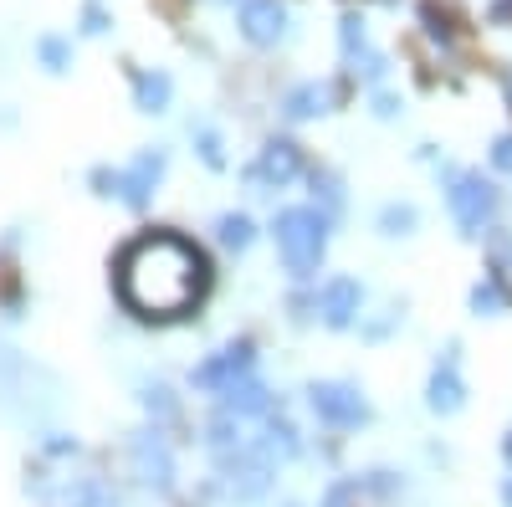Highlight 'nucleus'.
I'll use <instances>...</instances> for the list:
<instances>
[{
    "label": "nucleus",
    "instance_id": "cd10ccee",
    "mask_svg": "<svg viewBox=\"0 0 512 507\" xmlns=\"http://www.w3.org/2000/svg\"><path fill=\"white\" fill-rule=\"evenodd\" d=\"M395 108H400V103H395L390 93H379V98H374V113H379V118H395Z\"/></svg>",
    "mask_w": 512,
    "mask_h": 507
},
{
    "label": "nucleus",
    "instance_id": "b1692460",
    "mask_svg": "<svg viewBox=\"0 0 512 507\" xmlns=\"http://www.w3.org/2000/svg\"><path fill=\"white\" fill-rule=\"evenodd\" d=\"M313 190H318V200H323L328 210L344 205V190H338V180H333V175H313Z\"/></svg>",
    "mask_w": 512,
    "mask_h": 507
},
{
    "label": "nucleus",
    "instance_id": "4468645a",
    "mask_svg": "<svg viewBox=\"0 0 512 507\" xmlns=\"http://www.w3.org/2000/svg\"><path fill=\"white\" fill-rule=\"evenodd\" d=\"M328 108H333V88H328V82H297V88L282 98V113L297 118V123L318 118V113H328Z\"/></svg>",
    "mask_w": 512,
    "mask_h": 507
},
{
    "label": "nucleus",
    "instance_id": "6e6552de",
    "mask_svg": "<svg viewBox=\"0 0 512 507\" xmlns=\"http://www.w3.org/2000/svg\"><path fill=\"white\" fill-rule=\"evenodd\" d=\"M226 487H231V497H241V502H251V497H262L267 487H272V461L262 456V451H241L236 446V456H226Z\"/></svg>",
    "mask_w": 512,
    "mask_h": 507
},
{
    "label": "nucleus",
    "instance_id": "bb28decb",
    "mask_svg": "<svg viewBox=\"0 0 512 507\" xmlns=\"http://www.w3.org/2000/svg\"><path fill=\"white\" fill-rule=\"evenodd\" d=\"M82 31L103 36V31H108V11H103V6H88V11H82Z\"/></svg>",
    "mask_w": 512,
    "mask_h": 507
},
{
    "label": "nucleus",
    "instance_id": "ddd939ff",
    "mask_svg": "<svg viewBox=\"0 0 512 507\" xmlns=\"http://www.w3.org/2000/svg\"><path fill=\"white\" fill-rule=\"evenodd\" d=\"M221 405H226V415H262L267 405H272V395H267V385H262V379H251V374H241L236 379V385H226L221 390Z\"/></svg>",
    "mask_w": 512,
    "mask_h": 507
},
{
    "label": "nucleus",
    "instance_id": "20e7f679",
    "mask_svg": "<svg viewBox=\"0 0 512 507\" xmlns=\"http://www.w3.org/2000/svg\"><path fill=\"white\" fill-rule=\"evenodd\" d=\"M308 405L333 431H354L369 420V400L354 385H344V379H318V385H308Z\"/></svg>",
    "mask_w": 512,
    "mask_h": 507
},
{
    "label": "nucleus",
    "instance_id": "c756f323",
    "mask_svg": "<svg viewBox=\"0 0 512 507\" xmlns=\"http://www.w3.org/2000/svg\"><path fill=\"white\" fill-rule=\"evenodd\" d=\"M502 456H507V461H512V431H507V441H502Z\"/></svg>",
    "mask_w": 512,
    "mask_h": 507
},
{
    "label": "nucleus",
    "instance_id": "f03ea898",
    "mask_svg": "<svg viewBox=\"0 0 512 507\" xmlns=\"http://www.w3.org/2000/svg\"><path fill=\"white\" fill-rule=\"evenodd\" d=\"M277 251H282V262L292 277H313L323 267V251H328V216L313 205H287L277 210Z\"/></svg>",
    "mask_w": 512,
    "mask_h": 507
},
{
    "label": "nucleus",
    "instance_id": "7ed1b4c3",
    "mask_svg": "<svg viewBox=\"0 0 512 507\" xmlns=\"http://www.w3.org/2000/svg\"><path fill=\"white\" fill-rule=\"evenodd\" d=\"M446 205L461 226V236H482L497 216V190L482 180V169H451L446 175Z\"/></svg>",
    "mask_w": 512,
    "mask_h": 507
},
{
    "label": "nucleus",
    "instance_id": "c85d7f7f",
    "mask_svg": "<svg viewBox=\"0 0 512 507\" xmlns=\"http://www.w3.org/2000/svg\"><path fill=\"white\" fill-rule=\"evenodd\" d=\"M344 497H349V487H333L328 492V507H344Z\"/></svg>",
    "mask_w": 512,
    "mask_h": 507
},
{
    "label": "nucleus",
    "instance_id": "412c9836",
    "mask_svg": "<svg viewBox=\"0 0 512 507\" xmlns=\"http://www.w3.org/2000/svg\"><path fill=\"white\" fill-rule=\"evenodd\" d=\"M216 231H221V241H226L231 251H246V246H251V236H256L246 216H221V226H216Z\"/></svg>",
    "mask_w": 512,
    "mask_h": 507
},
{
    "label": "nucleus",
    "instance_id": "a211bd4d",
    "mask_svg": "<svg viewBox=\"0 0 512 507\" xmlns=\"http://www.w3.org/2000/svg\"><path fill=\"white\" fill-rule=\"evenodd\" d=\"M262 456L267 461H287V456H297V431L287 426V420H272V426H267V436H262Z\"/></svg>",
    "mask_w": 512,
    "mask_h": 507
},
{
    "label": "nucleus",
    "instance_id": "aec40b11",
    "mask_svg": "<svg viewBox=\"0 0 512 507\" xmlns=\"http://www.w3.org/2000/svg\"><path fill=\"white\" fill-rule=\"evenodd\" d=\"M472 308H477L482 318H492V313H502V308H507V292H502V282H497V277H487V282H477V287H472Z\"/></svg>",
    "mask_w": 512,
    "mask_h": 507
},
{
    "label": "nucleus",
    "instance_id": "393cba45",
    "mask_svg": "<svg viewBox=\"0 0 512 507\" xmlns=\"http://www.w3.org/2000/svg\"><path fill=\"white\" fill-rule=\"evenodd\" d=\"M200 154H205V164H210V169H221V164H226V159H221V139L210 134V129H200Z\"/></svg>",
    "mask_w": 512,
    "mask_h": 507
},
{
    "label": "nucleus",
    "instance_id": "423d86ee",
    "mask_svg": "<svg viewBox=\"0 0 512 507\" xmlns=\"http://www.w3.org/2000/svg\"><path fill=\"white\" fill-rule=\"evenodd\" d=\"M251 364H256V349L241 338V344H226L221 354H210V359L190 374V385H195V390H216V395H221L226 385H236L241 374H251Z\"/></svg>",
    "mask_w": 512,
    "mask_h": 507
},
{
    "label": "nucleus",
    "instance_id": "f3484780",
    "mask_svg": "<svg viewBox=\"0 0 512 507\" xmlns=\"http://www.w3.org/2000/svg\"><path fill=\"white\" fill-rule=\"evenodd\" d=\"M415 221H420L415 205H405V200H390V205L379 210V231H384V236H410Z\"/></svg>",
    "mask_w": 512,
    "mask_h": 507
},
{
    "label": "nucleus",
    "instance_id": "9b49d317",
    "mask_svg": "<svg viewBox=\"0 0 512 507\" xmlns=\"http://www.w3.org/2000/svg\"><path fill=\"white\" fill-rule=\"evenodd\" d=\"M159 175H164V154H159V149H149V154H139L134 164H128L123 175H113V185H118V195H123L128 205H144V200H149V190L159 185Z\"/></svg>",
    "mask_w": 512,
    "mask_h": 507
},
{
    "label": "nucleus",
    "instance_id": "f257e3e1",
    "mask_svg": "<svg viewBox=\"0 0 512 507\" xmlns=\"http://www.w3.org/2000/svg\"><path fill=\"white\" fill-rule=\"evenodd\" d=\"M118 292L144 318H185L210 292V267L185 236H144L123 251Z\"/></svg>",
    "mask_w": 512,
    "mask_h": 507
},
{
    "label": "nucleus",
    "instance_id": "dca6fc26",
    "mask_svg": "<svg viewBox=\"0 0 512 507\" xmlns=\"http://www.w3.org/2000/svg\"><path fill=\"white\" fill-rule=\"evenodd\" d=\"M169 93H175V88H169L164 72H139L134 77V98H139L144 113H164L169 108Z\"/></svg>",
    "mask_w": 512,
    "mask_h": 507
},
{
    "label": "nucleus",
    "instance_id": "7c9ffc66",
    "mask_svg": "<svg viewBox=\"0 0 512 507\" xmlns=\"http://www.w3.org/2000/svg\"><path fill=\"white\" fill-rule=\"evenodd\" d=\"M507 93H512V72H507Z\"/></svg>",
    "mask_w": 512,
    "mask_h": 507
},
{
    "label": "nucleus",
    "instance_id": "2eb2a0df",
    "mask_svg": "<svg viewBox=\"0 0 512 507\" xmlns=\"http://www.w3.org/2000/svg\"><path fill=\"white\" fill-rule=\"evenodd\" d=\"M41 502L47 507H113L98 482H67L62 492H41Z\"/></svg>",
    "mask_w": 512,
    "mask_h": 507
},
{
    "label": "nucleus",
    "instance_id": "f8f14e48",
    "mask_svg": "<svg viewBox=\"0 0 512 507\" xmlns=\"http://www.w3.org/2000/svg\"><path fill=\"white\" fill-rule=\"evenodd\" d=\"M297 169H303V154H297V144H287V139H272L267 149H262V159H256V169H251V180H267V185H292L297 180Z\"/></svg>",
    "mask_w": 512,
    "mask_h": 507
},
{
    "label": "nucleus",
    "instance_id": "1a4fd4ad",
    "mask_svg": "<svg viewBox=\"0 0 512 507\" xmlns=\"http://www.w3.org/2000/svg\"><path fill=\"white\" fill-rule=\"evenodd\" d=\"M359 308H364V287H359L354 277H333V282L318 292V313H323L328 328H349V323L359 318Z\"/></svg>",
    "mask_w": 512,
    "mask_h": 507
},
{
    "label": "nucleus",
    "instance_id": "4be33fe9",
    "mask_svg": "<svg viewBox=\"0 0 512 507\" xmlns=\"http://www.w3.org/2000/svg\"><path fill=\"white\" fill-rule=\"evenodd\" d=\"M492 272H497V277H512V236H507V231L492 236Z\"/></svg>",
    "mask_w": 512,
    "mask_h": 507
},
{
    "label": "nucleus",
    "instance_id": "0eeeda50",
    "mask_svg": "<svg viewBox=\"0 0 512 507\" xmlns=\"http://www.w3.org/2000/svg\"><path fill=\"white\" fill-rule=\"evenodd\" d=\"M134 472H139L144 487H159V492L175 482V451H169V441L159 431H139L134 436Z\"/></svg>",
    "mask_w": 512,
    "mask_h": 507
},
{
    "label": "nucleus",
    "instance_id": "5701e85b",
    "mask_svg": "<svg viewBox=\"0 0 512 507\" xmlns=\"http://www.w3.org/2000/svg\"><path fill=\"white\" fill-rule=\"evenodd\" d=\"M67 57H72V52H67V41H57V36L41 41V62H47L52 72H62V67H67Z\"/></svg>",
    "mask_w": 512,
    "mask_h": 507
},
{
    "label": "nucleus",
    "instance_id": "9d476101",
    "mask_svg": "<svg viewBox=\"0 0 512 507\" xmlns=\"http://www.w3.org/2000/svg\"><path fill=\"white\" fill-rule=\"evenodd\" d=\"M425 405H431L436 415H456V410L466 405V379H461V369H456V349L436 364L431 390H425Z\"/></svg>",
    "mask_w": 512,
    "mask_h": 507
},
{
    "label": "nucleus",
    "instance_id": "39448f33",
    "mask_svg": "<svg viewBox=\"0 0 512 507\" xmlns=\"http://www.w3.org/2000/svg\"><path fill=\"white\" fill-rule=\"evenodd\" d=\"M236 26H241V36L251 41V47H277V41L287 36V26H292V16H287L282 0H241Z\"/></svg>",
    "mask_w": 512,
    "mask_h": 507
},
{
    "label": "nucleus",
    "instance_id": "a878e982",
    "mask_svg": "<svg viewBox=\"0 0 512 507\" xmlns=\"http://www.w3.org/2000/svg\"><path fill=\"white\" fill-rule=\"evenodd\" d=\"M492 164L512 175V134H497V139H492Z\"/></svg>",
    "mask_w": 512,
    "mask_h": 507
},
{
    "label": "nucleus",
    "instance_id": "6ab92c4d",
    "mask_svg": "<svg viewBox=\"0 0 512 507\" xmlns=\"http://www.w3.org/2000/svg\"><path fill=\"white\" fill-rule=\"evenodd\" d=\"M338 41H344V57H349V62L369 57V31H364L359 16H344V26H338Z\"/></svg>",
    "mask_w": 512,
    "mask_h": 507
}]
</instances>
